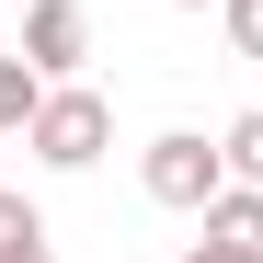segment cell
Here are the masks:
<instances>
[{
    "mask_svg": "<svg viewBox=\"0 0 263 263\" xmlns=\"http://www.w3.org/2000/svg\"><path fill=\"white\" fill-rule=\"evenodd\" d=\"M23 263H58V252H23Z\"/></svg>",
    "mask_w": 263,
    "mask_h": 263,
    "instance_id": "cell-10",
    "label": "cell"
},
{
    "mask_svg": "<svg viewBox=\"0 0 263 263\" xmlns=\"http://www.w3.org/2000/svg\"><path fill=\"white\" fill-rule=\"evenodd\" d=\"M217 149H229V183H263V115H240Z\"/></svg>",
    "mask_w": 263,
    "mask_h": 263,
    "instance_id": "cell-7",
    "label": "cell"
},
{
    "mask_svg": "<svg viewBox=\"0 0 263 263\" xmlns=\"http://www.w3.org/2000/svg\"><path fill=\"white\" fill-rule=\"evenodd\" d=\"M23 252H46V217H34L12 183H0V263H23Z\"/></svg>",
    "mask_w": 263,
    "mask_h": 263,
    "instance_id": "cell-6",
    "label": "cell"
},
{
    "mask_svg": "<svg viewBox=\"0 0 263 263\" xmlns=\"http://www.w3.org/2000/svg\"><path fill=\"white\" fill-rule=\"evenodd\" d=\"M217 12H229V46H240V58H263V0H217Z\"/></svg>",
    "mask_w": 263,
    "mask_h": 263,
    "instance_id": "cell-8",
    "label": "cell"
},
{
    "mask_svg": "<svg viewBox=\"0 0 263 263\" xmlns=\"http://www.w3.org/2000/svg\"><path fill=\"white\" fill-rule=\"evenodd\" d=\"M183 12H206V0H183Z\"/></svg>",
    "mask_w": 263,
    "mask_h": 263,
    "instance_id": "cell-11",
    "label": "cell"
},
{
    "mask_svg": "<svg viewBox=\"0 0 263 263\" xmlns=\"http://www.w3.org/2000/svg\"><path fill=\"white\" fill-rule=\"evenodd\" d=\"M34 103H46V69H34V58H0V138H23Z\"/></svg>",
    "mask_w": 263,
    "mask_h": 263,
    "instance_id": "cell-5",
    "label": "cell"
},
{
    "mask_svg": "<svg viewBox=\"0 0 263 263\" xmlns=\"http://www.w3.org/2000/svg\"><path fill=\"white\" fill-rule=\"evenodd\" d=\"M183 263H263V252H229V240H195Z\"/></svg>",
    "mask_w": 263,
    "mask_h": 263,
    "instance_id": "cell-9",
    "label": "cell"
},
{
    "mask_svg": "<svg viewBox=\"0 0 263 263\" xmlns=\"http://www.w3.org/2000/svg\"><path fill=\"white\" fill-rule=\"evenodd\" d=\"M206 240L263 252V183H217V206H206Z\"/></svg>",
    "mask_w": 263,
    "mask_h": 263,
    "instance_id": "cell-4",
    "label": "cell"
},
{
    "mask_svg": "<svg viewBox=\"0 0 263 263\" xmlns=\"http://www.w3.org/2000/svg\"><path fill=\"white\" fill-rule=\"evenodd\" d=\"M138 183H149V206H172V217H206L217 183H229V149H206L195 126H172V138L138 149Z\"/></svg>",
    "mask_w": 263,
    "mask_h": 263,
    "instance_id": "cell-2",
    "label": "cell"
},
{
    "mask_svg": "<svg viewBox=\"0 0 263 263\" xmlns=\"http://www.w3.org/2000/svg\"><path fill=\"white\" fill-rule=\"evenodd\" d=\"M23 149L46 160V172H92V160L115 149V103L92 92V80H46V103H34V126H23Z\"/></svg>",
    "mask_w": 263,
    "mask_h": 263,
    "instance_id": "cell-1",
    "label": "cell"
},
{
    "mask_svg": "<svg viewBox=\"0 0 263 263\" xmlns=\"http://www.w3.org/2000/svg\"><path fill=\"white\" fill-rule=\"evenodd\" d=\"M23 58L46 69V80H80V58H92V12H80V0H34V12H23Z\"/></svg>",
    "mask_w": 263,
    "mask_h": 263,
    "instance_id": "cell-3",
    "label": "cell"
}]
</instances>
